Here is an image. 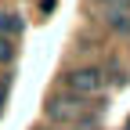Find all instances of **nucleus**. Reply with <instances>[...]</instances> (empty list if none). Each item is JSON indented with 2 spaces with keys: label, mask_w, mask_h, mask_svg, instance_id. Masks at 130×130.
Listing matches in <instances>:
<instances>
[{
  "label": "nucleus",
  "mask_w": 130,
  "mask_h": 130,
  "mask_svg": "<svg viewBox=\"0 0 130 130\" xmlns=\"http://www.w3.org/2000/svg\"><path fill=\"white\" fill-rule=\"evenodd\" d=\"M101 4H108V11L116 14V11H126L130 7V0H101Z\"/></svg>",
  "instance_id": "6"
},
{
  "label": "nucleus",
  "mask_w": 130,
  "mask_h": 130,
  "mask_svg": "<svg viewBox=\"0 0 130 130\" xmlns=\"http://www.w3.org/2000/svg\"><path fill=\"white\" fill-rule=\"evenodd\" d=\"M101 72L98 69H72L69 76H65V87L72 90V98H90V94H98L101 90Z\"/></svg>",
  "instance_id": "1"
},
{
  "label": "nucleus",
  "mask_w": 130,
  "mask_h": 130,
  "mask_svg": "<svg viewBox=\"0 0 130 130\" xmlns=\"http://www.w3.org/2000/svg\"><path fill=\"white\" fill-rule=\"evenodd\" d=\"M11 54H14L11 40H4V36H0V61H11Z\"/></svg>",
  "instance_id": "5"
},
{
  "label": "nucleus",
  "mask_w": 130,
  "mask_h": 130,
  "mask_svg": "<svg viewBox=\"0 0 130 130\" xmlns=\"http://www.w3.org/2000/svg\"><path fill=\"white\" fill-rule=\"evenodd\" d=\"M108 25L116 29V32H126V29H130V14H126V11H116V14L108 18Z\"/></svg>",
  "instance_id": "4"
},
{
  "label": "nucleus",
  "mask_w": 130,
  "mask_h": 130,
  "mask_svg": "<svg viewBox=\"0 0 130 130\" xmlns=\"http://www.w3.org/2000/svg\"><path fill=\"white\" fill-rule=\"evenodd\" d=\"M47 116H51V119H61V123L79 119V116H83V98H51Z\"/></svg>",
  "instance_id": "2"
},
{
  "label": "nucleus",
  "mask_w": 130,
  "mask_h": 130,
  "mask_svg": "<svg viewBox=\"0 0 130 130\" xmlns=\"http://www.w3.org/2000/svg\"><path fill=\"white\" fill-rule=\"evenodd\" d=\"M7 98V79H0V101Z\"/></svg>",
  "instance_id": "7"
},
{
  "label": "nucleus",
  "mask_w": 130,
  "mask_h": 130,
  "mask_svg": "<svg viewBox=\"0 0 130 130\" xmlns=\"http://www.w3.org/2000/svg\"><path fill=\"white\" fill-rule=\"evenodd\" d=\"M22 29V18L18 14H0V36L7 40V32H18Z\"/></svg>",
  "instance_id": "3"
}]
</instances>
